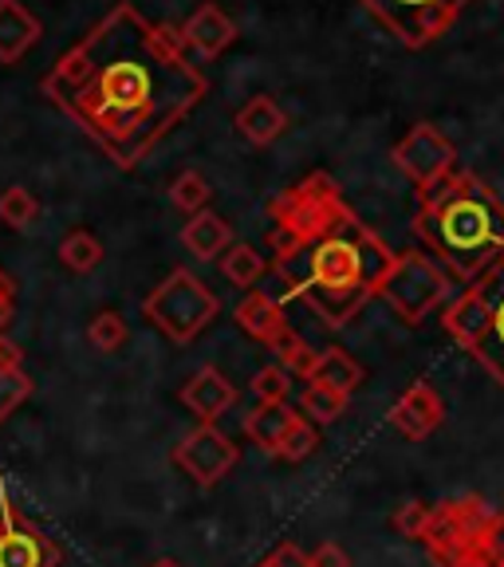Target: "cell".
Segmentation results:
<instances>
[{
    "label": "cell",
    "instance_id": "1",
    "mask_svg": "<svg viewBox=\"0 0 504 567\" xmlns=\"http://www.w3.org/2000/svg\"><path fill=\"white\" fill-rule=\"evenodd\" d=\"M182 35L134 4L111 9L44 75V95L119 169H134L209 95Z\"/></svg>",
    "mask_w": 504,
    "mask_h": 567
},
{
    "label": "cell",
    "instance_id": "2",
    "mask_svg": "<svg viewBox=\"0 0 504 567\" xmlns=\"http://www.w3.org/2000/svg\"><path fill=\"white\" fill-rule=\"evenodd\" d=\"M390 268H394L390 245L367 229L354 209L276 257L284 296L304 303L331 331L347 328L379 296Z\"/></svg>",
    "mask_w": 504,
    "mask_h": 567
},
{
    "label": "cell",
    "instance_id": "3",
    "mask_svg": "<svg viewBox=\"0 0 504 567\" xmlns=\"http://www.w3.org/2000/svg\"><path fill=\"white\" fill-rule=\"evenodd\" d=\"M410 233L457 280L473 284L504 257V202L477 174L450 169L430 189H418Z\"/></svg>",
    "mask_w": 504,
    "mask_h": 567
},
{
    "label": "cell",
    "instance_id": "4",
    "mask_svg": "<svg viewBox=\"0 0 504 567\" xmlns=\"http://www.w3.org/2000/svg\"><path fill=\"white\" fill-rule=\"evenodd\" d=\"M351 205L343 202V189L339 182L328 174V169H311L304 182L288 186L284 194H276L268 202V221H272V233H268V248H272V257L296 248L300 240L316 237L319 229H328L336 217Z\"/></svg>",
    "mask_w": 504,
    "mask_h": 567
},
{
    "label": "cell",
    "instance_id": "5",
    "mask_svg": "<svg viewBox=\"0 0 504 567\" xmlns=\"http://www.w3.org/2000/svg\"><path fill=\"white\" fill-rule=\"evenodd\" d=\"M217 311H222V300H217V296L205 288L202 276H194L189 268H174V272L146 296V303H142V316L151 319L166 339H174L177 347L194 343L213 319H217Z\"/></svg>",
    "mask_w": 504,
    "mask_h": 567
},
{
    "label": "cell",
    "instance_id": "6",
    "mask_svg": "<svg viewBox=\"0 0 504 567\" xmlns=\"http://www.w3.org/2000/svg\"><path fill=\"white\" fill-rule=\"evenodd\" d=\"M488 524H493V508L477 493L453 496V501H442V505L430 508V524L422 532V544L430 548L434 564L445 567L461 556L485 551Z\"/></svg>",
    "mask_w": 504,
    "mask_h": 567
},
{
    "label": "cell",
    "instance_id": "7",
    "mask_svg": "<svg viewBox=\"0 0 504 567\" xmlns=\"http://www.w3.org/2000/svg\"><path fill=\"white\" fill-rule=\"evenodd\" d=\"M379 296L390 303V311L407 328H418L450 296V276H445V268L434 257H425V252H399L394 268L382 280Z\"/></svg>",
    "mask_w": 504,
    "mask_h": 567
},
{
    "label": "cell",
    "instance_id": "8",
    "mask_svg": "<svg viewBox=\"0 0 504 567\" xmlns=\"http://www.w3.org/2000/svg\"><path fill=\"white\" fill-rule=\"evenodd\" d=\"M399 44L430 48L442 40L470 0H359Z\"/></svg>",
    "mask_w": 504,
    "mask_h": 567
},
{
    "label": "cell",
    "instance_id": "9",
    "mask_svg": "<svg viewBox=\"0 0 504 567\" xmlns=\"http://www.w3.org/2000/svg\"><path fill=\"white\" fill-rule=\"evenodd\" d=\"M174 465L189 473V481L202 488L222 485L240 465V445L225 434L217 422H197L182 442L174 445Z\"/></svg>",
    "mask_w": 504,
    "mask_h": 567
},
{
    "label": "cell",
    "instance_id": "10",
    "mask_svg": "<svg viewBox=\"0 0 504 567\" xmlns=\"http://www.w3.org/2000/svg\"><path fill=\"white\" fill-rule=\"evenodd\" d=\"M63 551L40 524H32L0 477V567H60Z\"/></svg>",
    "mask_w": 504,
    "mask_h": 567
},
{
    "label": "cell",
    "instance_id": "11",
    "mask_svg": "<svg viewBox=\"0 0 504 567\" xmlns=\"http://www.w3.org/2000/svg\"><path fill=\"white\" fill-rule=\"evenodd\" d=\"M390 158H394V166H399L418 189H430L453 169L457 151H453V142L445 138L434 123H414L407 138L394 146Z\"/></svg>",
    "mask_w": 504,
    "mask_h": 567
},
{
    "label": "cell",
    "instance_id": "12",
    "mask_svg": "<svg viewBox=\"0 0 504 567\" xmlns=\"http://www.w3.org/2000/svg\"><path fill=\"white\" fill-rule=\"evenodd\" d=\"M442 422H445V402L425 379L410 382V386L402 390V399L394 402V410H390V425H394L407 442H425Z\"/></svg>",
    "mask_w": 504,
    "mask_h": 567
},
{
    "label": "cell",
    "instance_id": "13",
    "mask_svg": "<svg viewBox=\"0 0 504 567\" xmlns=\"http://www.w3.org/2000/svg\"><path fill=\"white\" fill-rule=\"evenodd\" d=\"M473 284L485 292V303H488V328H485V336H481V343L473 347V354H477L481 367L504 386V257L496 260L488 272H481Z\"/></svg>",
    "mask_w": 504,
    "mask_h": 567
},
{
    "label": "cell",
    "instance_id": "14",
    "mask_svg": "<svg viewBox=\"0 0 504 567\" xmlns=\"http://www.w3.org/2000/svg\"><path fill=\"white\" fill-rule=\"evenodd\" d=\"M182 406H186L197 422H217V417L237 406V386H233L217 367H202V371L182 386Z\"/></svg>",
    "mask_w": 504,
    "mask_h": 567
},
{
    "label": "cell",
    "instance_id": "15",
    "mask_svg": "<svg viewBox=\"0 0 504 567\" xmlns=\"http://www.w3.org/2000/svg\"><path fill=\"white\" fill-rule=\"evenodd\" d=\"M177 35H182V44L194 48L197 55H205V60H217V55H222L225 48L237 40V24L225 17L222 4H202V9L186 20V24L177 28Z\"/></svg>",
    "mask_w": 504,
    "mask_h": 567
},
{
    "label": "cell",
    "instance_id": "16",
    "mask_svg": "<svg viewBox=\"0 0 504 567\" xmlns=\"http://www.w3.org/2000/svg\"><path fill=\"white\" fill-rule=\"evenodd\" d=\"M442 328L450 331L465 351H473V347L481 343V336H485V328H488V303H485V292H481L477 284H470V288H465V292L445 308Z\"/></svg>",
    "mask_w": 504,
    "mask_h": 567
},
{
    "label": "cell",
    "instance_id": "17",
    "mask_svg": "<svg viewBox=\"0 0 504 567\" xmlns=\"http://www.w3.org/2000/svg\"><path fill=\"white\" fill-rule=\"evenodd\" d=\"M237 323L265 347H276L284 331H288L284 308L268 292H257V288H248V296L237 303Z\"/></svg>",
    "mask_w": 504,
    "mask_h": 567
},
{
    "label": "cell",
    "instance_id": "18",
    "mask_svg": "<svg viewBox=\"0 0 504 567\" xmlns=\"http://www.w3.org/2000/svg\"><path fill=\"white\" fill-rule=\"evenodd\" d=\"M40 40V20L20 0H0V63H17Z\"/></svg>",
    "mask_w": 504,
    "mask_h": 567
},
{
    "label": "cell",
    "instance_id": "19",
    "mask_svg": "<svg viewBox=\"0 0 504 567\" xmlns=\"http://www.w3.org/2000/svg\"><path fill=\"white\" fill-rule=\"evenodd\" d=\"M32 399V379L24 371V351L9 336H0V425Z\"/></svg>",
    "mask_w": 504,
    "mask_h": 567
},
{
    "label": "cell",
    "instance_id": "20",
    "mask_svg": "<svg viewBox=\"0 0 504 567\" xmlns=\"http://www.w3.org/2000/svg\"><path fill=\"white\" fill-rule=\"evenodd\" d=\"M304 379H308L311 386H328V390H336V394H347V399H351L354 390L363 386L367 371L354 363L347 351L331 347V351H316V359H311V367L304 371Z\"/></svg>",
    "mask_w": 504,
    "mask_h": 567
},
{
    "label": "cell",
    "instance_id": "21",
    "mask_svg": "<svg viewBox=\"0 0 504 567\" xmlns=\"http://www.w3.org/2000/svg\"><path fill=\"white\" fill-rule=\"evenodd\" d=\"M237 131L245 134L253 146H272V142L288 131V115H284L272 95H253L237 111Z\"/></svg>",
    "mask_w": 504,
    "mask_h": 567
},
{
    "label": "cell",
    "instance_id": "22",
    "mask_svg": "<svg viewBox=\"0 0 504 567\" xmlns=\"http://www.w3.org/2000/svg\"><path fill=\"white\" fill-rule=\"evenodd\" d=\"M182 245H186L197 260H213L233 245V229L222 213L202 209V213H194L186 221V229H182Z\"/></svg>",
    "mask_w": 504,
    "mask_h": 567
},
{
    "label": "cell",
    "instance_id": "23",
    "mask_svg": "<svg viewBox=\"0 0 504 567\" xmlns=\"http://www.w3.org/2000/svg\"><path fill=\"white\" fill-rule=\"evenodd\" d=\"M296 414H300V410H292L288 402H260L257 410H248L245 437L257 445L260 453H268V457H272L276 445H280V437H284V430L296 422Z\"/></svg>",
    "mask_w": 504,
    "mask_h": 567
},
{
    "label": "cell",
    "instance_id": "24",
    "mask_svg": "<svg viewBox=\"0 0 504 567\" xmlns=\"http://www.w3.org/2000/svg\"><path fill=\"white\" fill-rule=\"evenodd\" d=\"M60 260L63 268H71V272H95L99 265H103V240L95 237L91 229H71L68 237L60 240Z\"/></svg>",
    "mask_w": 504,
    "mask_h": 567
},
{
    "label": "cell",
    "instance_id": "25",
    "mask_svg": "<svg viewBox=\"0 0 504 567\" xmlns=\"http://www.w3.org/2000/svg\"><path fill=\"white\" fill-rule=\"evenodd\" d=\"M222 272L237 288H257V280L265 276V257L253 245H229L222 257Z\"/></svg>",
    "mask_w": 504,
    "mask_h": 567
},
{
    "label": "cell",
    "instance_id": "26",
    "mask_svg": "<svg viewBox=\"0 0 504 567\" xmlns=\"http://www.w3.org/2000/svg\"><path fill=\"white\" fill-rule=\"evenodd\" d=\"M209 197H213V189H209V182H205V174H197V169H182V174L174 177V186H169V202H174V209H182V213H202V209H209Z\"/></svg>",
    "mask_w": 504,
    "mask_h": 567
},
{
    "label": "cell",
    "instance_id": "27",
    "mask_svg": "<svg viewBox=\"0 0 504 567\" xmlns=\"http://www.w3.org/2000/svg\"><path fill=\"white\" fill-rule=\"evenodd\" d=\"M88 339H91V347H95V351L115 354V351H123V347H126V339H131V328H126V319L119 316V311L106 308V311H99V316L91 319Z\"/></svg>",
    "mask_w": 504,
    "mask_h": 567
},
{
    "label": "cell",
    "instance_id": "28",
    "mask_svg": "<svg viewBox=\"0 0 504 567\" xmlns=\"http://www.w3.org/2000/svg\"><path fill=\"white\" fill-rule=\"evenodd\" d=\"M316 445H319L316 425H311L304 414H296V422L288 425V430H284V437H280V445H276L272 457L292 461V465H300L304 457H311V453H316Z\"/></svg>",
    "mask_w": 504,
    "mask_h": 567
},
{
    "label": "cell",
    "instance_id": "29",
    "mask_svg": "<svg viewBox=\"0 0 504 567\" xmlns=\"http://www.w3.org/2000/svg\"><path fill=\"white\" fill-rule=\"evenodd\" d=\"M300 410L311 417V422L331 425V422H339V417H343L347 394H336V390H328V386H311V382H308V390L300 394Z\"/></svg>",
    "mask_w": 504,
    "mask_h": 567
},
{
    "label": "cell",
    "instance_id": "30",
    "mask_svg": "<svg viewBox=\"0 0 504 567\" xmlns=\"http://www.w3.org/2000/svg\"><path fill=\"white\" fill-rule=\"evenodd\" d=\"M35 213H40V202L32 197V189L9 186L0 194V221L9 225V229H28L35 221Z\"/></svg>",
    "mask_w": 504,
    "mask_h": 567
},
{
    "label": "cell",
    "instance_id": "31",
    "mask_svg": "<svg viewBox=\"0 0 504 567\" xmlns=\"http://www.w3.org/2000/svg\"><path fill=\"white\" fill-rule=\"evenodd\" d=\"M272 351L280 354V367H284V371H288V374H300V379H304V371L311 367V359H316V351L308 347V339H304L300 331H292V328L284 331L280 343H276Z\"/></svg>",
    "mask_w": 504,
    "mask_h": 567
},
{
    "label": "cell",
    "instance_id": "32",
    "mask_svg": "<svg viewBox=\"0 0 504 567\" xmlns=\"http://www.w3.org/2000/svg\"><path fill=\"white\" fill-rule=\"evenodd\" d=\"M288 390H292V374L284 371L280 363L260 367L257 379H253V394H257L260 402H288Z\"/></svg>",
    "mask_w": 504,
    "mask_h": 567
},
{
    "label": "cell",
    "instance_id": "33",
    "mask_svg": "<svg viewBox=\"0 0 504 567\" xmlns=\"http://www.w3.org/2000/svg\"><path fill=\"white\" fill-rule=\"evenodd\" d=\"M430 508L425 501H410V505H402L399 513H394V528L407 536V540H422L425 524H430Z\"/></svg>",
    "mask_w": 504,
    "mask_h": 567
},
{
    "label": "cell",
    "instance_id": "34",
    "mask_svg": "<svg viewBox=\"0 0 504 567\" xmlns=\"http://www.w3.org/2000/svg\"><path fill=\"white\" fill-rule=\"evenodd\" d=\"M308 564L311 567H351V556L343 551V544L323 540L316 551H308Z\"/></svg>",
    "mask_w": 504,
    "mask_h": 567
},
{
    "label": "cell",
    "instance_id": "35",
    "mask_svg": "<svg viewBox=\"0 0 504 567\" xmlns=\"http://www.w3.org/2000/svg\"><path fill=\"white\" fill-rule=\"evenodd\" d=\"M12 311H17V280L0 268V336H4V328L12 323Z\"/></svg>",
    "mask_w": 504,
    "mask_h": 567
},
{
    "label": "cell",
    "instance_id": "36",
    "mask_svg": "<svg viewBox=\"0 0 504 567\" xmlns=\"http://www.w3.org/2000/svg\"><path fill=\"white\" fill-rule=\"evenodd\" d=\"M485 556L493 559V567H504V508L501 513H493V524H488Z\"/></svg>",
    "mask_w": 504,
    "mask_h": 567
},
{
    "label": "cell",
    "instance_id": "37",
    "mask_svg": "<svg viewBox=\"0 0 504 567\" xmlns=\"http://www.w3.org/2000/svg\"><path fill=\"white\" fill-rule=\"evenodd\" d=\"M276 556H280L288 567H311L308 564V551H300L296 544H280V548H276Z\"/></svg>",
    "mask_w": 504,
    "mask_h": 567
},
{
    "label": "cell",
    "instance_id": "38",
    "mask_svg": "<svg viewBox=\"0 0 504 567\" xmlns=\"http://www.w3.org/2000/svg\"><path fill=\"white\" fill-rule=\"evenodd\" d=\"M445 567H493V559H488L485 551H473V556H461V559H453V564H445Z\"/></svg>",
    "mask_w": 504,
    "mask_h": 567
},
{
    "label": "cell",
    "instance_id": "39",
    "mask_svg": "<svg viewBox=\"0 0 504 567\" xmlns=\"http://www.w3.org/2000/svg\"><path fill=\"white\" fill-rule=\"evenodd\" d=\"M257 567H288V564H284V559H280V556H276V551H272V556H268V559H260Z\"/></svg>",
    "mask_w": 504,
    "mask_h": 567
},
{
    "label": "cell",
    "instance_id": "40",
    "mask_svg": "<svg viewBox=\"0 0 504 567\" xmlns=\"http://www.w3.org/2000/svg\"><path fill=\"white\" fill-rule=\"evenodd\" d=\"M154 567H182V564H177V559H158Z\"/></svg>",
    "mask_w": 504,
    "mask_h": 567
}]
</instances>
